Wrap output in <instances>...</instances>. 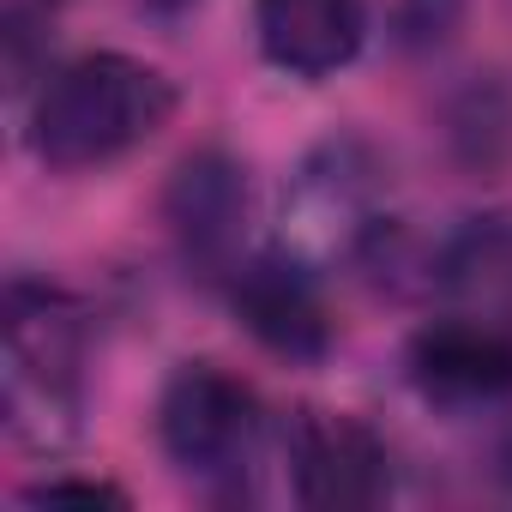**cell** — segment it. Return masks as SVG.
Returning <instances> with one entry per match:
<instances>
[{
	"mask_svg": "<svg viewBox=\"0 0 512 512\" xmlns=\"http://www.w3.org/2000/svg\"><path fill=\"white\" fill-rule=\"evenodd\" d=\"M260 398L217 362H181L157 398V440L175 470L205 488H235L260 452Z\"/></svg>",
	"mask_w": 512,
	"mask_h": 512,
	"instance_id": "3",
	"label": "cell"
},
{
	"mask_svg": "<svg viewBox=\"0 0 512 512\" xmlns=\"http://www.w3.org/2000/svg\"><path fill=\"white\" fill-rule=\"evenodd\" d=\"M235 314L272 356H290V362H314L332 344V320H326L314 260H302L296 247L266 253V260L235 272Z\"/></svg>",
	"mask_w": 512,
	"mask_h": 512,
	"instance_id": "7",
	"label": "cell"
},
{
	"mask_svg": "<svg viewBox=\"0 0 512 512\" xmlns=\"http://www.w3.org/2000/svg\"><path fill=\"white\" fill-rule=\"evenodd\" d=\"M368 157L356 145H326L302 163L290 199H284V223L296 235V253L314 260V253L332 247H356L362 235H374V181H368Z\"/></svg>",
	"mask_w": 512,
	"mask_h": 512,
	"instance_id": "8",
	"label": "cell"
},
{
	"mask_svg": "<svg viewBox=\"0 0 512 512\" xmlns=\"http://www.w3.org/2000/svg\"><path fill=\"white\" fill-rule=\"evenodd\" d=\"M139 7L151 13V19H181V13H193L199 0H139Z\"/></svg>",
	"mask_w": 512,
	"mask_h": 512,
	"instance_id": "12",
	"label": "cell"
},
{
	"mask_svg": "<svg viewBox=\"0 0 512 512\" xmlns=\"http://www.w3.org/2000/svg\"><path fill=\"white\" fill-rule=\"evenodd\" d=\"M175 115V85L115 49L79 55L49 73L31 109V151L49 169H103L163 133Z\"/></svg>",
	"mask_w": 512,
	"mask_h": 512,
	"instance_id": "1",
	"label": "cell"
},
{
	"mask_svg": "<svg viewBox=\"0 0 512 512\" xmlns=\"http://www.w3.org/2000/svg\"><path fill=\"white\" fill-rule=\"evenodd\" d=\"M31 500H91V506H121L127 494L121 488H109V482H37L31 488Z\"/></svg>",
	"mask_w": 512,
	"mask_h": 512,
	"instance_id": "10",
	"label": "cell"
},
{
	"mask_svg": "<svg viewBox=\"0 0 512 512\" xmlns=\"http://www.w3.org/2000/svg\"><path fill=\"white\" fill-rule=\"evenodd\" d=\"M290 470H296V500L320 512H356L392 494V458L380 434L356 416L308 410L290 428Z\"/></svg>",
	"mask_w": 512,
	"mask_h": 512,
	"instance_id": "5",
	"label": "cell"
},
{
	"mask_svg": "<svg viewBox=\"0 0 512 512\" xmlns=\"http://www.w3.org/2000/svg\"><path fill=\"white\" fill-rule=\"evenodd\" d=\"M410 380L428 404L476 410L512 398V332L482 314H452L416 332L410 344Z\"/></svg>",
	"mask_w": 512,
	"mask_h": 512,
	"instance_id": "6",
	"label": "cell"
},
{
	"mask_svg": "<svg viewBox=\"0 0 512 512\" xmlns=\"http://www.w3.org/2000/svg\"><path fill=\"white\" fill-rule=\"evenodd\" d=\"M416 7H422V13H416V19H404V25H410V37H422V43H428V37H446L458 0H416Z\"/></svg>",
	"mask_w": 512,
	"mask_h": 512,
	"instance_id": "11",
	"label": "cell"
},
{
	"mask_svg": "<svg viewBox=\"0 0 512 512\" xmlns=\"http://www.w3.org/2000/svg\"><path fill=\"white\" fill-rule=\"evenodd\" d=\"M85 410V320L31 278L7 290V428L31 452H61Z\"/></svg>",
	"mask_w": 512,
	"mask_h": 512,
	"instance_id": "2",
	"label": "cell"
},
{
	"mask_svg": "<svg viewBox=\"0 0 512 512\" xmlns=\"http://www.w3.org/2000/svg\"><path fill=\"white\" fill-rule=\"evenodd\" d=\"M260 55L290 79H332L362 55L368 7L362 0H253Z\"/></svg>",
	"mask_w": 512,
	"mask_h": 512,
	"instance_id": "9",
	"label": "cell"
},
{
	"mask_svg": "<svg viewBox=\"0 0 512 512\" xmlns=\"http://www.w3.org/2000/svg\"><path fill=\"white\" fill-rule=\"evenodd\" d=\"M169 235L181 247V260L199 278H235V253H241V223H247V181L241 163L217 145L193 151L175 163L169 193H163Z\"/></svg>",
	"mask_w": 512,
	"mask_h": 512,
	"instance_id": "4",
	"label": "cell"
},
{
	"mask_svg": "<svg viewBox=\"0 0 512 512\" xmlns=\"http://www.w3.org/2000/svg\"><path fill=\"white\" fill-rule=\"evenodd\" d=\"M506 7H512V0H506Z\"/></svg>",
	"mask_w": 512,
	"mask_h": 512,
	"instance_id": "13",
	"label": "cell"
}]
</instances>
